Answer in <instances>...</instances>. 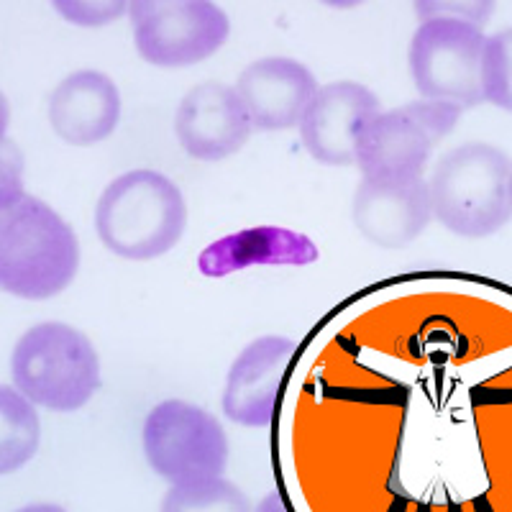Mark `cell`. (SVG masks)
<instances>
[{
	"instance_id": "obj_1",
	"label": "cell",
	"mask_w": 512,
	"mask_h": 512,
	"mask_svg": "<svg viewBox=\"0 0 512 512\" xmlns=\"http://www.w3.org/2000/svg\"><path fill=\"white\" fill-rule=\"evenodd\" d=\"M185 226L180 187L154 169H134L108 182L95 208L98 239L128 262H149L172 251Z\"/></svg>"
},
{
	"instance_id": "obj_2",
	"label": "cell",
	"mask_w": 512,
	"mask_h": 512,
	"mask_svg": "<svg viewBox=\"0 0 512 512\" xmlns=\"http://www.w3.org/2000/svg\"><path fill=\"white\" fill-rule=\"evenodd\" d=\"M80 267L77 236L57 210L39 198H21L3 210L0 287L24 300H49L72 285Z\"/></svg>"
},
{
	"instance_id": "obj_3",
	"label": "cell",
	"mask_w": 512,
	"mask_h": 512,
	"mask_svg": "<svg viewBox=\"0 0 512 512\" xmlns=\"http://www.w3.org/2000/svg\"><path fill=\"white\" fill-rule=\"evenodd\" d=\"M428 182L433 218L464 239H484L507 226L512 167L502 149L484 141L461 144L441 157Z\"/></svg>"
},
{
	"instance_id": "obj_4",
	"label": "cell",
	"mask_w": 512,
	"mask_h": 512,
	"mask_svg": "<svg viewBox=\"0 0 512 512\" xmlns=\"http://www.w3.org/2000/svg\"><path fill=\"white\" fill-rule=\"evenodd\" d=\"M13 384L54 413L85 408L100 387V359L90 338L67 323H39L13 349Z\"/></svg>"
},
{
	"instance_id": "obj_5",
	"label": "cell",
	"mask_w": 512,
	"mask_h": 512,
	"mask_svg": "<svg viewBox=\"0 0 512 512\" xmlns=\"http://www.w3.org/2000/svg\"><path fill=\"white\" fill-rule=\"evenodd\" d=\"M461 116L459 105L413 100L361 123L354 141V164L364 177H420L433 149Z\"/></svg>"
},
{
	"instance_id": "obj_6",
	"label": "cell",
	"mask_w": 512,
	"mask_h": 512,
	"mask_svg": "<svg viewBox=\"0 0 512 512\" xmlns=\"http://www.w3.org/2000/svg\"><path fill=\"white\" fill-rule=\"evenodd\" d=\"M128 16L139 57L164 70L205 62L231 36L226 11L210 0H134Z\"/></svg>"
},
{
	"instance_id": "obj_7",
	"label": "cell",
	"mask_w": 512,
	"mask_h": 512,
	"mask_svg": "<svg viewBox=\"0 0 512 512\" xmlns=\"http://www.w3.org/2000/svg\"><path fill=\"white\" fill-rule=\"evenodd\" d=\"M482 29L451 18L423 21L413 34L408 52L410 75L423 100L474 108L482 100Z\"/></svg>"
},
{
	"instance_id": "obj_8",
	"label": "cell",
	"mask_w": 512,
	"mask_h": 512,
	"mask_svg": "<svg viewBox=\"0 0 512 512\" xmlns=\"http://www.w3.org/2000/svg\"><path fill=\"white\" fill-rule=\"evenodd\" d=\"M144 456L159 477L169 482L221 477L228 466V436L208 410L182 400L159 402L146 415Z\"/></svg>"
},
{
	"instance_id": "obj_9",
	"label": "cell",
	"mask_w": 512,
	"mask_h": 512,
	"mask_svg": "<svg viewBox=\"0 0 512 512\" xmlns=\"http://www.w3.org/2000/svg\"><path fill=\"white\" fill-rule=\"evenodd\" d=\"M354 226L379 249H405L433 221L423 177H361L351 203Z\"/></svg>"
},
{
	"instance_id": "obj_10",
	"label": "cell",
	"mask_w": 512,
	"mask_h": 512,
	"mask_svg": "<svg viewBox=\"0 0 512 512\" xmlns=\"http://www.w3.org/2000/svg\"><path fill=\"white\" fill-rule=\"evenodd\" d=\"M251 121L236 90L223 82H200L175 113V134L192 159L221 162L233 157L251 136Z\"/></svg>"
},
{
	"instance_id": "obj_11",
	"label": "cell",
	"mask_w": 512,
	"mask_h": 512,
	"mask_svg": "<svg viewBox=\"0 0 512 512\" xmlns=\"http://www.w3.org/2000/svg\"><path fill=\"white\" fill-rule=\"evenodd\" d=\"M297 344L287 336H262L251 341L228 369L223 387V415L246 428L272 423L282 384Z\"/></svg>"
},
{
	"instance_id": "obj_12",
	"label": "cell",
	"mask_w": 512,
	"mask_h": 512,
	"mask_svg": "<svg viewBox=\"0 0 512 512\" xmlns=\"http://www.w3.org/2000/svg\"><path fill=\"white\" fill-rule=\"evenodd\" d=\"M379 113V98L361 82H328L300 118V139L310 157L328 167L354 164L356 131L369 116Z\"/></svg>"
},
{
	"instance_id": "obj_13",
	"label": "cell",
	"mask_w": 512,
	"mask_h": 512,
	"mask_svg": "<svg viewBox=\"0 0 512 512\" xmlns=\"http://www.w3.org/2000/svg\"><path fill=\"white\" fill-rule=\"evenodd\" d=\"M236 95L259 131L300 126L305 108L318 93V82L303 62L292 57H262L246 64L236 80Z\"/></svg>"
},
{
	"instance_id": "obj_14",
	"label": "cell",
	"mask_w": 512,
	"mask_h": 512,
	"mask_svg": "<svg viewBox=\"0 0 512 512\" xmlns=\"http://www.w3.org/2000/svg\"><path fill=\"white\" fill-rule=\"evenodd\" d=\"M121 121V93L108 75L80 70L64 77L49 95V123L62 141L93 146L105 141Z\"/></svg>"
},
{
	"instance_id": "obj_15",
	"label": "cell",
	"mask_w": 512,
	"mask_h": 512,
	"mask_svg": "<svg viewBox=\"0 0 512 512\" xmlns=\"http://www.w3.org/2000/svg\"><path fill=\"white\" fill-rule=\"evenodd\" d=\"M318 246L303 236L280 226H256L228 233L223 239L205 246L198 256V269L205 277H228L256 264L277 267H305L318 262Z\"/></svg>"
},
{
	"instance_id": "obj_16",
	"label": "cell",
	"mask_w": 512,
	"mask_h": 512,
	"mask_svg": "<svg viewBox=\"0 0 512 512\" xmlns=\"http://www.w3.org/2000/svg\"><path fill=\"white\" fill-rule=\"evenodd\" d=\"M41 425L34 402L18 387H0V472H18L39 451Z\"/></svg>"
},
{
	"instance_id": "obj_17",
	"label": "cell",
	"mask_w": 512,
	"mask_h": 512,
	"mask_svg": "<svg viewBox=\"0 0 512 512\" xmlns=\"http://www.w3.org/2000/svg\"><path fill=\"white\" fill-rule=\"evenodd\" d=\"M164 512H246L249 497L221 477H198L172 482L162 500Z\"/></svg>"
},
{
	"instance_id": "obj_18",
	"label": "cell",
	"mask_w": 512,
	"mask_h": 512,
	"mask_svg": "<svg viewBox=\"0 0 512 512\" xmlns=\"http://www.w3.org/2000/svg\"><path fill=\"white\" fill-rule=\"evenodd\" d=\"M512 36L510 29L487 36L482 52V100L497 105L502 111L512 108Z\"/></svg>"
},
{
	"instance_id": "obj_19",
	"label": "cell",
	"mask_w": 512,
	"mask_h": 512,
	"mask_svg": "<svg viewBox=\"0 0 512 512\" xmlns=\"http://www.w3.org/2000/svg\"><path fill=\"white\" fill-rule=\"evenodd\" d=\"M54 8L59 16L70 24L82 26V29H95V26H105L128 13L131 3L126 0H54Z\"/></svg>"
},
{
	"instance_id": "obj_20",
	"label": "cell",
	"mask_w": 512,
	"mask_h": 512,
	"mask_svg": "<svg viewBox=\"0 0 512 512\" xmlns=\"http://www.w3.org/2000/svg\"><path fill=\"white\" fill-rule=\"evenodd\" d=\"M492 11H495V3H482V0H420L415 3L420 24L433 18H451V21H464L482 29Z\"/></svg>"
}]
</instances>
